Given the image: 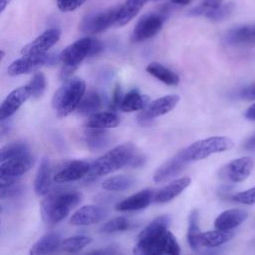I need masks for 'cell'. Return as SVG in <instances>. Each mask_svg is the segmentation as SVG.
Segmentation results:
<instances>
[{"mask_svg": "<svg viewBox=\"0 0 255 255\" xmlns=\"http://www.w3.org/2000/svg\"><path fill=\"white\" fill-rule=\"evenodd\" d=\"M253 167V160L250 156H243L228 162L221 170L224 178L232 182H240L245 180Z\"/></svg>", "mask_w": 255, "mask_h": 255, "instance_id": "obj_14", "label": "cell"}, {"mask_svg": "<svg viewBox=\"0 0 255 255\" xmlns=\"http://www.w3.org/2000/svg\"><path fill=\"white\" fill-rule=\"evenodd\" d=\"M135 183L134 177L130 175H115L105 179L102 187L109 191H123L131 188Z\"/></svg>", "mask_w": 255, "mask_h": 255, "instance_id": "obj_32", "label": "cell"}, {"mask_svg": "<svg viewBox=\"0 0 255 255\" xmlns=\"http://www.w3.org/2000/svg\"><path fill=\"white\" fill-rule=\"evenodd\" d=\"M122 100H123L122 90H121V86L118 84L113 92V96H112V100H111V104H110V109L112 112H116L118 109H120Z\"/></svg>", "mask_w": 255, "mask_h": 255, "instance_id": "obj_42", "label": "cell"}, {"mask_svg": "<svg viewBox=\"0 0 255 255\" xmlns=\"http://www.w3.org/2000/svg\"><path fill=\"white\" fill-rule=\"evenodd\" d=\"M145 70L149 75L159 80L160 82L164 83L165 85L177 86L179 84V81H180L179 76L173 71H171L170 69L164 67L159 63H156V62L149 63L146 66Z\"/></svg>", "mask_w": 255, "mask_h": 255, "instance_id": "obj_29", "label": "cell"}, {"mask_svg": "<svg viewBox=\"0 0 255 255\" xmlns=\"http://www.w3.org/2000/svg\"><path fill=\"white\" fill-rule=\"evenodd\" d=\"M248 217V213L242 209H228L220 213L215 221L214 226L216 229L230 231L238 227Z\"/></svg>", "mask_w": 255, "mask_h": 255, "instance_id": "obj_18", "label": "cell"}, {"mask_svg": "<svg viewBox=\"0 0 255 255\" xmlns=\"http://www.w3.org/2000/svg\"><path fill=\"white\" fill-rule=\"evenodd\" d=\"M192 0H170V2L172 4H175V5H180V6H184V5H187L191 2Z\"/></svg>", "mask_w": 255, "mask_h": 255, "instance_id": "obj_49", "label": "cell"}, {"mask_svg": "<svg viewBox=\"0 0 255 255\" xmlns=\"http://www.w3.org/2000/svg\"><path fill=\"white\" fill-rule=\"evenodd\" d=\"M89 253L91 254H117L118 251L113 250V249H105V250H94V251H90Z\"/></svg>", "mask_w": 255, "mask_h": 255, "instance_id": "obj_48", "label": "cell"}, {"mask_svg": "<svg viewBox=\"0 0 255 255\" xmlns=\"http://www.w3.org/2000/svg\"><path fill=\"white\" fill-rule=\"evenodd\" d=\"M232 198L234 201L241 204H255V186L250 189L236 193L235 195H233Z\"/></svg>", "mask_w": 255, "mask_h": 255, "instance_id": "obj_39", "label": "cell"}, {"mask_svg": "<svg viewBox=\"0 0 255 255\" xmlns=\"http://www.w3.org/2000/svg\"><path fill=\"white\" fill-rule=\"evenodd\" d=\"M82 199V195L76 191L48 193L41 202V215L49 224H57L66 218Z\"/></svg>", "mask_w": 255, "mask_h": 255, "instance_id": "obj_3", "label": "cell"}, {"mask_svg": "<svg viewBox=\"0 0 255 255\" xmlns=\"http://www.w3.org/2000/svg\"><path fill=\"white\" fill-rule=\"evenodd\" d=\"M92 242V238L85 235H77L61 241L60 249L68 253H77Z\"/></svg>", "mask_w": 255, "mask_h": 255, "instance_id": "obj_34", "label": "cell"}, {"mask_svg": "<svg viewBox=\"0 0 255 255\" xmlns=\"http://www.w3.org/2000/svg\"><path fill=\"white\" fill-rule=\"evenodd\" d=\"M11 0H0V11L3 12Z\"/></svg>", "mask_w": 255, "mask_h": 255, "instance_id": "obj_50", "label": "cell"}, {"mask_svg": "<svg viewBox=\"0 0 255 255\" xmlns=\"http://www.w3.org/2000/svg\"><path fill=\"white\" fill-rule=\"evenodd\" d=\"M234 4L229 2L226 4H221L217 8L208 9L203 7L202 5L194 7L192 10L189 11V15L191 16H204L213 21H221L227 18L233 11Z\"/></svg>", "mask_w": 255, "mask_h": 255, "instance_id": "obj_25", "label": "cell"}, {"mask_svg": "<svg viewBox=\"0 0 255 255\" xmlns=\"http://www.w3.org/2000/svg\"><path fill=\"white\" fill-rule=\"evenodd\" d=\"M34 164V157L29 153L1 161L0 183L18 180Z\"/></svg>", "mask_w": 255, "mask_h": 255, "instance_id": "obj_8", "label": "cell"}, {"mask_svg": "<svg viewBox=\"0 0 255 255\" xmlns=\"http://www.w3.org/2000/svg\"><path fill=\"white\" fill-rule=\"evenodd\" d=\"M120 124L121 119L115 112H100L89 117L86 122V128L108 129L117 128Z\"/></svg>", "mask_w": 255, "mask_h": 255, "instance_id": "obj_22", "label": "cell"}, {"mask_svg": "<svg viewBox=\"0 0 255 255\" xmlns=\"http://www.w3.org/2000/svg\"><path fill=\"white\" fill-rule=\"evenodd\" d=\"M31 97L28 85L13 90L2 102L0 108V120L5 121L14 115L19 108Z\"/></svg>", "mask_w": 255, "mask_h": 255, "instance_id": "obj_12", "label": "cell"}, {"mask_svg": "<svg viewBox=\"0 0 255 255\" xmlns=\"http://www.w3.org/2000/svg\"><path fill=\"white\" fill-rule=\"evenodd\" d=\"M103 50H104L103 43L100 40L93 38V45H92V51H91V56L90 57L99 55Z\"/></svg>", "mask_w": 255, "mask_h": 255, "instance_id": "obj_43", "label": "cell"}, {"mask_svg": "<svg viewBox=\"0 0 255 255\" xmlns=\"http://www.w3.org/2000/svg\"><path fill=\"white\" fill-rule=\"evenodd\" d=\"M147 1V0H146ZM151 1H157V0H151Z\"/></svg>", "mask_w": 255, "mask_h": 255, "instance_id": "obj_51", "label": "cell"}, {"mask_svg": "<svg viewBox=\"0 0 255 255\" xmlns=\"http://www.w3.org/2000/svg\"><path fill=\"white\" fill-rule=\"evenodd\" d=\"M130 226H131V223L128 218L124 216H120L106 222L101 227V232L105 234H112V233L128 230L130 228Z\"/></svg>", "mask_w": 255, "mask_h": 255, "instance_id": "obj_36", "label": "cell"}, {"mask_svg": "<svg viewBox=\"0 0 255 255\" xmlns=\"http://www.w3.org/2000/svg\"><path fill=\"white\" fill-rule=\"evenodd\" d=\"M57 61V57L51 53L40 55H23V57L13 61L7 68L9 76H19L38 70L45 65H52Z\"/></svg>", "mask_w": 255, "mask_h": 255, "instance_id": "obj_7", "label": "cell"}, {"mask_svg": "<svg viewBox=\"0 0 255 255\" xmlns=\"http://www.w3.org/2000/svg\"><path fill=\"white\" fill-rule=\"evenodd\" d=\"M222 4V0H202L201 5L205 8L212 9V8H217Z\"/></svg>", "mask_w": 255, "mask_h": 255, "instance_id": "obj_45", "label": "cell"}, {"mask_svg": "<svg viewBox=\"0 0 255 255\" xmlns=\"http://www.w3.org/2000/svg\"><path fill=\"white\" fill-rule=\"evenodd\" d=\"M190 184L189 177H181L178 178L169 184H166L162 188H160L154 195L153 201L156 203H166L176 196H178L188 185Z\"/></svg>", "mask_w": 255, "mask_h": 255, "instance_id": "obj_21", "label": "cell"}, {"mask_svg": "<svg viewBox=\"0 0 255 255\" xmlns=\"http://www.w3.org/2000/svg\"><path fill=\"white\" fill-rule=\"evenodd\" d=\"M144 161H145V158L143 155L141 154H138L136 153L133 158L130 160V162L128 163V166H131V167H139L141 166L142 164H144Z\"/></svg>", "mask_w": 255, "mask_h": 255, "instance_id": "obj_44", "label": "cell"}, {"mask_svg": "<svg viewBox=\"0 0 255 255\" xmlns=\"http://www.w3.org/2000/svg\"><path fill=\"white\" fill-rule=\"evenodd\" d=\"M51 164L47 157H43L34 181V190L37 196H46L51 188Z\"/></svg>", "mask_w": 255, "mask_h": 255, "instance_id": "obj_20", "label": "cell"}, {"mask_svg": "<svg viewBox=\"0 0 255 255\" xmlns=\"http://www.w3.org/2000/svg\"><path fill=\"white\" fill-rule=\"evenodd\" d=\"M234 142L226 136H210L199 139L181 149L188 162L197 161L208 157L213 153L222 152L232 148Z\"/></svg>", "mask_w": 255, "mask_h": 255, "instance_id": "obj_5", "label": "cell"}, {"mask_svg": "<svg viewBox=\"0 0 255 255\" xmlns=\"http://www.w3.org/2000/svg\"><path fill=\"white\" fill-rule=\"evenodd\" d=\"M200 234V229L198 226V211L193 209L188 216V227H187V242L190 248L194 251L199 250L198 236Z\"/></svg>", "mask_w": 255, "mask_h": 255, "instance_id": "obj_33", "label": "cell"}, {"mask_svg": "<svg viewBox=\"0 0 255 255\" xmlns=\"http://www.w3.org/2000/svg\"><path fill=\"white\" fill-rule=\"evenodd\" d=\"M91 162L86 160H72L64 164L55 174L53 179L58 183L75 181L88 175Z\"/></svg>", "mask_w": 255, "mask_h": 255, "instance_id": "obj_13", "label": "cell"}, {"mask_svg": "<svg viewBox=\"0 0 255 255\" xmlns=\"http://www.w3.org/2000/svg\"><path fill=\"white\" fill-rule=\"evenodd\" d=\"M170 218L161 215L154 218L138 235L133 253L144 255H178L180 246L175 236L168 230Z\"/></svg>", "mask_w": 255, "mask_h": 255, "instance_id": "obj_1", "label": "cell"}, {"mask_svg": "<svg viewBox=\"0 0 255 255\" xmlns=\"http://www.w3.org/2000/svg\"><path fill=\"white\" fill-rule=\"evenodd\" d=\"M136 153L137 148L133 143L125 142L119 144L93 160L88 175L91 177H99L119 170L122 167L128 165Z\"/></svg>", "mask_w": 255, "mask_h": 255, "instance_id": "obj_2", "label": "cell"}, {"mask_svg": "<svg viewBox=\"0 0 255 255\" xmlns=\"http://www.w3.org/2000/svg\"><path fill=\"white\" fill-rule=\"evenodd\" d=\"M145 1L146 0H127L125 4L119 8L115 26L122 27L127 25L137 15V13L143 7Z\"/></svg>", "mask_w": 255, "mask_h": 255, "instance_id": "obj_26", "label": "cell"}, {"mask_svg": "<svg viewBox=\"0 0 255 255\" xmlns=\"http://www.w3.org/2000/svg\"><path fill=\"white\" fill-rule=\"evenodd\" d=\"M234 236V233L225 230H210L207 232L200 233L198 236V245L199 247L206 248H216L219 247L229 240H231Z\"/></svg>", "mask_w": 255, "mask_h": 255, "instance_id": "obj_24", "label": "cell"}, {"mask_svg": "<svg viewBox=\"0 0 255 255\" xmlns=\"http://www.w3.org/2000/svg\"><path fill=\"white\" fill-rule=\"evenodd\" d=\"M85 140L91 150L103 149L110 144V133L106 129L88 128L85 135Z\"/></svg>", "mask_w": 255, "mask_h": 255, "instance_id": "obj_31", "label": "cell"}, {"mask_svg": "<svg viewBox=\"0 0 255 255\" xmlns=\"http://www.w3.org/2000/svg\"><path fill=\"white\" fill-rule=\"evenodd\" d=\"M87 0H57V6L62 12H72L81 7Z\"/></svg>", "mask_w": 255, "mask_h": 255, "instance_id": "obj_40", "label": "cell"}, {"mask_svg": "<svg viewBox=\"0 0 255 255\" xmlns=\"http://www.w3.org/2000/svg\"><path fill=\"white\" fill-rule=\"evenodd\" d=\"M119 8L120 6H116L86 15L80 23V30L85 34L93 35L102 33L110 27L115 26Z\"/></svg>", "mask_w": 255, "mask_h": 255, "instance_id": "obj_6", "label": "cell"}, {"mask_svg": "<svg viewBox=\"0 0 255 255\" xmlns=\"http://www.w3.org/2000/svg\"><path fill=\"white\" fill-rule=\"evenodd\" d=\"M224 39L228 45L252 43L255 41V24L234 27L227 31Z\"/></svg>", "mask_w": 255, "mask_h": 255, "instance_id": "obj_23", "label": "cell"}, {"mask_svg": "<svg viewBox=\"0 0 255 255\" xmlns=\"http://www.w3.org/2000/svg\"><path fill=\"white\" fill-rule=\"evenodd\" d=\"M29 153V146L24 141L10 142L1 148L0 161H4L13 157H18Z\"/></svg>", "mask_w": 255, "mask_h": 255, "instance_id": "obj_35", "label": "cell"}, {"mask_svg": "<svg viewBox=\"0 0 255 255\" xmlns=\"http://www.w3.org/2000/svg\"><path fill=\"white\" fill-rule=\"evenodd\" d=\"M179 102V96L177 95H167L158 98L149 104L142 110L151 119L163 116L170 112Z\"/></svg>", "mask_w": 255, "mask_h": 255, "instance_id": "obj_19", "label": "cell"}, {"mask_svg": "<svg viewBox=\"0 0 255 255\" xmlns=\"http://www.w3.org/2000/svg\"><path fill=\"white\" fill-rule=\"evenodd\" d=\"M0 197L2 200L8 199V198H15L18 197L23 192V187L21 184L18 183V181L6 184V185H0Z\"/></svg>", "mask_w": 255, "mask_h": 255, "instance_id": "obj_38", "label": "cell"}, {"mask_svg": "<svg viewBox=\"0 0 255 255\" xmlns=\"http://www.w3.org/2000/svg\"><path fill=\"white\" fill-rule=\"evenodd\" d=\"M102 108V98L96 91H90L83 96L77 111L84 116H91L98 113Z\"/></svg>", "mask_w": 255, "mask_h": 255, "instance_id": "obj_30", "label": "cell"}, {"mask_svg": "<svg viewBox=\"0 0 255 255\" xmlns=\"http://www.w3.org/2000/svg\"><path fill=\"white\" fill-rule=\"evenodd\" d=\"M154 195L155 192L153 189L146 188L140 190L119 202L116 205V209L118 211H135L143 209L154 199Z\"/></svg>", "mask_w": 255, "mask_h": 255, "instance_id": "obj_17", "label": "cell"}, {"mask_svg": "<svg viewBox=\"0 0 255 255\" xmlns=\"http://www.w3.org/2000/svg\"><path fill=\"white\" fill-rule=\"evenodd\" d=\"M149 104V97L139 94L136 90H131L123 97L120 109L125 113H131L143 110Z\"/></svg>", "mask_w": 255, "mask_h": 255, "instance_id": "obj_27", "label": "cell"}, {"mask_svg": "<svg viewBox=\"0 0 255 255\" xmlns=\"http://www.w3.org/2000/svg\"><path fill=\"white\" fill-rule=\"evenodd\" d=\"M164 21L165 16L161 13H149L144 15L135 24L132 30L131 40L135 43H139L150 39L160 31Z\"/></svg>", "mask_w": 255, "mask_h": 255, "instance_id": "obj_9", "label": "cell"}, {"mask_svg": "<svg viewBox=\"0 0 255 255\" xmlns=\"http://www.w3.org/2000/svg\"><path fill=\"white\" fill-rule=\"evenodd\" d=\"M244 148L249 149V150H254L255 149V133L248 138V140L244 143Z\"/></svg>", "mask_w": 255, "mask_h": 255, "instance_id": "obj_46", "label": "cell"}, {"mask_svg": "<svg viewBox=\"0 0 255 255\" xmlns=\"http://www.w3.org/2000/svg\"><path fill=\"white\" fill-rule=\"evenodd\" d=\"M28 86L31 91V97L34 99H39L46 89V78L43 73L37 72L31 78Z\"/></svg>", "mask_w": 255, "mask_h": 255, "instance_id": "obj_37", "label": "cell"}, {"mask_svg": "<svg viewBox=\"0 0 255 255\" xmlns=\"http://www.w3.org/2000/svg\"><path fill=\"white\" fill-rule=\"evenodd\" d=\"M189 162L184 157L182 151H178L175 155L163 162L154 172L153 180L157 183L166 181L179 174Z\"/></svg>", "mask_w": 255, "mask_h": 255, "instance_id": "obj_15", "label": "cell"}, {"mask_svg": "<svg viewBox=\"0 0 255 255\" xmlns=\"http://www.w3.org/2000/svg\"><path fill=\"white\" fill-rule=\"evenodd\" d=\"M61 37V31L57 28H51L39 35L35 40L24 46L21 50L22 55H40L47 53Z\"/></svg>", "mask_w": 255, "mask_h": 255, "instance_id": "obj_11", "label": "cell"}, {"mask_svg": "<svg viewBox=\"0 0 255 255\" xmlns=\"http://www.w3.org/2000/svg\"><path fill=\"white\" fill-rule=\"evenodd\" d=\"M245 117L248 120L255 121V104H253L247 109V111L245 112Z\"/></svg>", "mask_w": 255, "mask_h": 255, "instance_id": "obj_47", "label": "cell"}, {"mask_svg": "<svg viewBox=\"0 0 255 255\" xmlns=\"http://www.w3.org/2000/svg\"><path fill=\"white\" fill-rule=\"evenodd\" d=\"M86 93V84L82 79L70 78L56 91L52 99V107L59 119H63L77 110Z\"/></svg>", "mask_w": 255, "mask_h": 255, "instance_id": "obj_4", "label": "cell"}, {"mask_svg": "<svg viewBox=\"0 0 255 255\" xmlns=\"http://www.w3.org/2000/svg\"><path fill=\"white\" fill-rule=\"evenodd\" d=\"M237 97L246 101L255 100V83L240 89L237 93Z\"/></svg>", "mask_w": 255, "mask_h": 255, "instance_id": "obj_41", "label": "cell"}, {"mask_svg": "<svg viewBox=\"0 0 255 255\" xmlns=\"http://www.w3.org/2000/svg\"><path fill=\"white\" fill-rule=\"evenodd\" d=\"M106 215L107 211L103 207L95 204H89L76 210L70 218V223L75 226L93 225L102 221Z\"/></svg>", "mask_w": 255, "mask_h": 255, "instance_id": "obj_16", "label": "cell"}, {"mask_svg": "<svg viewBox=\"0 0 255 255\" xmlns=\"http://www.w3.org/2000/svg\"><path fill=\"white\" fill-rule=\"evenodd\" d=\"M93 45V38L85 37L77 40L71 45L67 46L60 54L59 60L63 65L78 68V66L87 58L91 56Z\"/></svg>", "mask_w": 255, "mask_h": 255, "instance_id": "obj_10", "label": "cell"}, {"mask_svg": "<svg viewBox=\"0 0 255 255\" xmlns=\"http://www.w3.org/2000/svg\"><path fill=\"white\" fill-rule=\"evenodd\" d=\"M61 237L58 233L52 232L42 236L30 249V254H50L60 248Z\"/></svg>", "mask_w": 255, "mask_h": 255, "instance_id": "obj_28", "label": "cell"}]
</instances>
